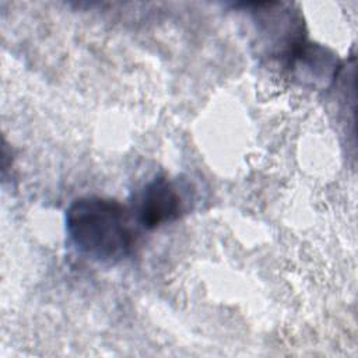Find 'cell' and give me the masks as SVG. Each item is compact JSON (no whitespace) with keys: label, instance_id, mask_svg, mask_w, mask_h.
Wrapping results in <instances>:
<instances>
[{"label":"cell","instance_id":"6da1fadb","mask_svg":"<svg viewBox=\"0 0 358 358\" xmlns=\"http://www.w3.org/2000/svg\"><path fill=\"white\" fill-rule=\"evenodd\" d=\"M66 232L78 253L98 263H117L129 256L134 245L126 207L99 196H84L70 203Z\"/></svg>","mask_w":358,"mask_h":358},{"label":"cell","instance_id":"3957f363","mask_svg":"<svg viewBox=\"0 0 358 358\" xmlns=\"http://www.w3.org/2000/svg\"><path fill=\"white\" fill-rule=\"evenodd\" d=\"M282 67L301 85L323 88L337 77L340 62L327 48L305 41L288 56Z\"/></svg>","mask_w":358,"mask_h":358},{"label":"cell","instance_id":"7a4b0ae2","mask_svg":"<svg viewBox=\"0 0 358 358\" xmlns=\"http://www.w3.org/2000/svg\"><path fill=\"white\" fill-rule=\"evenodd\" d=\"M183 210L185 201L180 187L164 176L147 182L134 197L136 220L147 229L178 220Z\"/></svg>","mask_w":358,"mask_h":358}]
</instances>
